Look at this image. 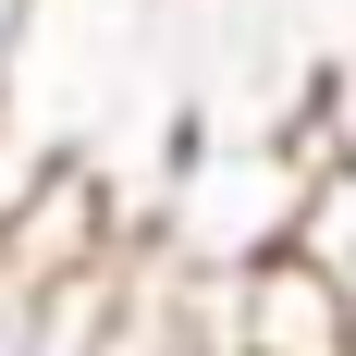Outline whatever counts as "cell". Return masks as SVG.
<instances>
[{
    "label": "cell",
    "mask_w": 356,
    "mask_h": 356,
    "mask_svg": "<svg viewBox=\"0 0 356 356\" xmlns=\"http://www.w3.org/2000/svg\"><path fill=\"white\" fill-rule=\"evenodd\" d=\"M221 356H356V283H332L320 258L258 246L234 258V332Z\"/></svg>",
    "instance_id": "6da1fadb"
},
{
    "label": "cell",
    "mask_w": 356,
    "mask_h": 356,
    "mask_svg": "<svg viewBox=\"0 0 356 356\" xmlns=\"http://www.w3.org/2000/svg\"><path fill=\"white\" fill-rule=\"evenodd\" d=\"M111 283L74 270V246H37V209L0 221V356H86Z\"/></svg>",
    "instance_id": "7a4b0ae2"
},
{
    "label": "cell",
    "mask_w": 356,
    "mask_h": 356,
    "mask_svg": "<svg viewBox=\"0 0 356 356\" xmlns=\"http://www.w3.org/2000/svg\"><path fill=\"white\" fill-rule=\"evenodd\" d=\"M320 147H344V160H356V49L332 62V99H320Z\"/></svg>",
    "instance_id": "3957f363"
},
{
    "label": "cell",
    "mask_w": 356,
    "mask_h": 356,
    "mask_svg": "<svg viewBox=\"0 0 356 356\" xmlns=\"http://www.w3.org/2000/svg\"><path fill=\"white\" fill-rule=\"evenodd\" d=\"M13 25H25V0H0V74H13Z\"/></svg>",
    "instance_id": "277c9868"
},
{
    "label": "cell",
    "mask_w": 356,
    "mask_h": 356,
    "mask_svg": "<svg viewBox=\"0 0 356 356\" xmlns=\"http://www.w3.org/2000/svg\"><path fill=\"white\" fill-rule=\"evenodd\" d=\"M197 356H221V344H197Z\"/></svg>",
    "instance_id": "5b68a950"
}]
</instances>
